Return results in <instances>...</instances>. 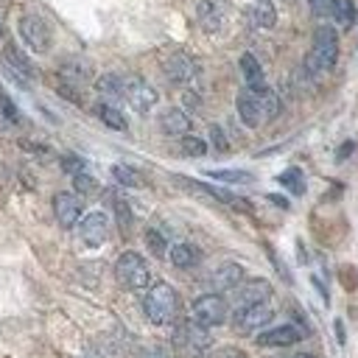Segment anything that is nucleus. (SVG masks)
Segmentation results:
<instances>
[{
  "mask_svg": "<svg viewBox=\"0 0 358 358\" xmlns=\"http://www.w3.org/2000/svg\"><path fill=\"white\" fill-rule=\"evenodd\" d=\"M338 280H341V285L347 291H355L358 288V268L355 266H341L338 268Z\"/></svg>",
  "mask_w": 358,
  "mask_h": 358,
  "instance_id": "34",
  "label": "nucleus"
},
{
  "mask_svg": "<svg viewBox=\"0 0 358 358\" xmlns=\"http://www.w3.org/2000/svg\"><path fill=\"white\" fill-rule=\"evenodd\" d=\"M112 179L123 187H143V176L140 171L129 168V165H112Z\"/></svg>",
  "mask_w": 358,
  "mask_h": 358,
  "instance_id": "27",
  "label": "nucleus"
},
{
  "mask_svg": "<svg viewBox=\"0 0 358 358\" xmlns=\"http://www.w3.org/2000/svg\"><path fill=\"white\" fill-rule=\"evenodd\" d=\"M210 140H213V148L215 151H229V143H227V134H224V129L221 126H210Z\"/></svg>",
  "mask_w": 358,
  "mask_h": 358,
  "instance_id": "35",
  "label": "nucleus"
},
{
  "mask_svg": "<svg viewBox=\"0 0 358 358\" xmlns=\"http://www.w3.org/2000/svg\"><path fill=\"white\" fill-rule=\"evenodd\" d=\"M274 319V310L268 302H255V305H243L235 308L232 313V327L238 333H257L260 327H266Z\"/></svg>",
  "mask_w": 358,
  "mask_h": 358,
  "instance_id": "9",
  "label": "nucleus"
},
{
  "mask_svg": "<svg viewBox=\"0 0 358 358\" xmlns=\"http://www.w3.org/2000/svg\"><path fill=\"white\" fill-rule=\"evenodd\" d=\"M0 36H3V28H0Z\"/></svg>",
  "mask_w": 358,
  "mask_h": 358,
  "instance_id": "44",
  "label": "nucleus"
},
{
  "mask_svg": "<svg viewBox=\"0 0 358 358\" xmlns=\"http://www.w3.org/2000/svg\"><path fill=\"white\" fill-rule=\"evenodd\" d=\"M249 22H252L255 28H263V31L274 28V22H277V8L271 6V0H257V3L249 8Z\"/></svg>",
  "mask_w": 358,
  "mask_h": 358,
  "instance_id": "19",
  "label": "nucleus"
},
{
  "mask_svg": "<svg viewBox=\"0 0 358 358\" xmlns=\"http://www.w3.org/2000/svg\"><path fill=\"white\" fill-rule=\"evenodd\" d=\"M112 204H115V215H117V227H120V232L123 235H129L131 232V224H134V218H131V207H129V201H123V199H112Z\"/></svg>",
  "mask_w": 358,
  "mask_h": 358,
  "instance_id": "29",
  "label": "nucleus"
},
{
  "mask_svg": "<svg viewBox=\"0 0 358 358\" xmlns=\"http://www.w3.org/2000/svg\"><path fill=\"white\" fill-rule=\"evenodd\" d=\"M199 260H201V252L193 243H176V246H171V263L176 268H193Z\"/></svg>",
  "mask_w": 358,
  "mask_h": 358,
  "instance_id": "22",
  "label": "nucleus"
},
{
  "mask_svg": "<svg viewBox=\"0 0 358 358\" xmlns=\"http://www.w3.org/2000/svg\"><path fill=\"white\" fill-rule=\"evenodd\" d=\"M115 277H117V282H120L123 288L140 291V288L148 285L151 271H148V263L143 260V255H137V252H123V255L117 257V263H115Z\"/></svg>",
  "mask_w": 358,
  "mask_h": 358,
  "instance_id": "4",
  "label": "nucleus"
},
{
  "mask_svg": "<svg viewBox=\"0 0 358 358\" xmlns=\"http://www.w3.org/2000/svg\"><path fill=\"white\" fill-rule=\"evenodd\" d=\"M352 151H355V143H352V140H344V143L338 145V151H336V162H344Z\"/></svg>",
  "mask_w": 358,
  "mask_h": 358,
  "instance_id": "38",
  "label": "nucleus"
},
{
  "mask_svg": "<svg viewBox=\"0 0 358 358\" xmlns=\"http://www.w3.org/2000/svg\"><path fill=\"white\" fill-rule=\"evenodd\" d=\"M241 280H243V266H241V263H221V266L210 274V285H213L215 291H232Z\"/></svg>",
  "mask_w": 358,
  "mask_h": 358,
  "instance_id": "17",
  "label": "nucleus"
},
{
  "mask_svg": "<svg viewBox=\"0 0 358 358\" xmlns=\"http://www.w3.org/2000/svg\"><path fill=\"white\" fill-rule=\"evenodd\" d=\"M277 182H280L285 190H291L294 196H302V193H305V176H302L299 168H285V171L277 176Z\"/></svg>",
  "mask_w": 358,
  "mask_h": 358,
  "instance_id": "26",
  "label": "nucleus"
},
{
  "mask_svg": "<svg viewBox=\"0 0 358 358\" xmlns=\"http://www.w3.org/2000/svg\"><path fill=\"white\" fill-rule=\"evenodd\" d=\"M302 338V330L294 327V324H280V327H271V330H263L257 336V344L260 347H291Z\"/></svg>",
  "mask_w": 358,
  "mask_h": 358,
  "instance_id": "14",
  "label": "nucleus"
},
{
  "mask_svg": "<svg viewBox=\"0 0 358 358\" xmlns=\"http://www.w3.org/2000/svg\"><path fill=\"white\" fill-rule=\"evenodd\" d=\"M162 70H165V76H168L173 84H190V81H196V76H199V64H196L187 53H182V50L168 53V56L162 59Z\"/></svg>",
  "mask_w": 358,
  "mask_h": 358,
  "instance_id": "10",
  "label": "nucleus"
},
{
  "mask_svg": "<svg viewBox=\"0 0 358 358\" xmlns=\"http://www.w3.org/2000/svg\"><path fill=\"white\" fill-rule=\"evenodd\" d=\"M59 73H62V78H67V81H73V84H84V81H90V64L87 62H81V59H67L62 67H59Z\"/></svg>",
  "mask_w": 358,
  "mask_h": 358,
  "instance_id": "24",
  "label": "nucleus"
},
{
  "mask_svg": "<svg viewBox=\"0 0 358 358\" xmlns=\"http://www.w3.org/2000/svg\"><path fill=\"white\" fill-rule=\"evenodd\" d=\"M333 20H336L341 28H352V25H355V20H358L355 3H352V0H336V11H333Z\"/></svg>",
  "mask_w": 358,
  "mask_h": 358,
  "instance_id": "28",
  "label": "nucleus"
},
{
  "mask_svg": "<svg viewBox=\"0 0 358 358\" xmlns=\"http://www.w3.org/2000/svg\"><path fill=\"white\" fill-rule=\"evenodd\" d=\"M123 101L134 112L145 115V112H151L157 106V90L140 76H123Z\"/></svg>",
  "mask_w": 358,
  "mask_h": 358,
  "instance_id": "7",
  "label": "nucleus"
},
{
  "mask_svg": "<svg viewBox=\"0 0 358 358\" xmlns=\"http://www.w3.org/2000/svg\"><path fill=\"white\" fill-rule=\"evenodd\" d=\"M310 3V11L313 17L319 20H333V11H336V0H308Z\"/></svg>",
  "mask_w": 358,
  "mask_h": 358,
  "instance_id": "33",
  "label": "nucleus"
},
{
  "mask_svg": "<svg viewBox=\"0 0 358 358\" xmlns=\"http://www.w3.org/2000/svg\"><path fill=\"white\" fill-rule=\"evenodd\" d=\"M288 358H316V355H310V352H296V355H288Z\"/></svg>",
  "mask_w": 358,
  "mask_h": 358,
  "instance_id": "42",
  "label": "nucleus"
},
{
  "mask_svg": "<svg viewBox=\"0 0 358 358\" xmlns=\"http://www.w3.org/2000/svg\"><path fill=\"white\" fill-rule=\"evenodd\" d=\"M143 310L154 324H171L179 313V294L168 282H154L143 296Z\"/></svg>",
  "mask_w": 358,
  "mask_h": 358,
  "instance_id": "3",
  "label": "nucleus"
},
{
  "mask_svg": "<svg viewBox=\"0 0 358 358\" xmlns=\"http://www.w3.org/2000/svg\"><path fill=\"white\" fill-rule=\"evenodd\" d=\"M53 215H56V221H59L64 229L76 227V224L81 221V199H78L76 193H67V190L56 193V196H53Z\"/></svg>",
  "mask_w": 358,
  "mask_h": 358,
  "instance_id": "12",
  "label": "nucleus"
},
{
  "mask_svg": "<svg viewBox=\"0 0 358 358\" xmlns=\"http://www.w3.org/2000/svg\"><path fill=\"white\" fill-rule=\"evenodd\" d=\"M0 109H3V115H6L8 120H20V112H17V106L11 103V98H8L6 92H0Z\"/></svg>",
  "mask_w": 358,
  "mask_h": 358,
  "instance_id": "37",
  "label": "nucleus"
},
{
  "mask_svg": "<svg viewBox=\"0 0 358 358\" xmlns=\"http://www.w3.org/2000/svg\"><path fill=\"white\" fill-rule=\"evenodd\" d=\"M173 344L185 355H199L201 350H207L213 344V338L204 324H199L196 319H187V322H179V327L173 333Z\"/></svg>",
  "mask_w": 358,
  "mask_h": 358,
  "instance_id": "6",
  "label": "nucleus"
},
{
  "mask_svg": "<svg viewBox=\"0 0 358 358\" xmlns=\"http://www.w3.org/2000/svg\"><path fill=\"white\" fill-rule=\"evenodd\" d=\"M145 246H148V252L154 255V257H165L168 255V241H165V235L159 232V229H145Z\"/></svg>",
  "mask_w": 358,
  "mask_h": 358,
  "instance_id": "30",
  "label": "nucleus"
},
{
  "mask_svg": "<svg viewBox=\"0 0 358 358\" xmlns=\"http://www.w3.org/2000/svg\"><path fill=\"white\" fill-rule=\"evenodd\" d=\"M159 129H162L165 134H171V137H185V134L190 131V117H187L185 109L171 106V109H165V112L159 115Z\"/></svg>",
  "mask_w": 358,
  "mask_h": 358,
  "instance_id": "16",
  "label": "nucleus"
},
{
  "mask_svg": "<svg viewBox=\"0 0 358 358\" xmlns=\"http://www.w3.org/2000/svg\"><path fill=\"white\" fill-rule=\"evenodd\" d=\"M235 109H238V117H241L243 126L257 129L266 120H274L280 115V95L271 87H257V90L246 87V90L238 92Z\"/></svg>",
  "mask_w": 358,
  "mask_h": 358,
  "instance_id": "1",
  "label": "nucleus"
},
{
  "mask_svg": "<svg viewBox=\"0 0 358 358\" xmlns=\"http://www.w3.org/2000/svg\"><path fill=\"white\" fill-rule=\"evenodd\" d=\"M207 176L215 182H227V185H246L255 179L249 171H235V168H218V171L213 168V171H207Z\"/></svg>",
  "mask_w": 358,
  "mask_h": 358,
  "instance_id": "25",
  "label": "nucleus"
},
{
  "mask_svg": "<svg viewBox=\"0 0 358 358\" xmlns=\"http://www.w3.org/2000/svg\"><path fill=\"white\" fill-rule=\"evenodd\" d=\"M140 358H168V352L162 347H148V350H143Z\"/></svg>",
  "mask_w": 358,
  "mask_h": 358,
  "instance_id": "39",
  "label": "nucleus"
},
{
  "mask_svg": "<svg viewBox=\"0 0 358 358\" xmlns=\"http://www.w3.org/2000/svg\"><path fill=\"white\" fill-rule=\"evenodd\" d=\"M196 14H199L201 28L213 34V31H218V28L224 25L227 3H224V0H201V3H199V8H196Z\"/></svg>",
  "mask_w": 358,
  "mask_h": 358,
  "instance_id": "15",
  "label": "nucleus"
},
{
  "mask_svg": "<svg viewBox=\"0 0 358 358\" xmlns=\"http://www.w3.org/2000/svg\"><path fill=\"white\" fill-rule=\"evenodd\" d=\"M282 3H294V0H282Z\"/></svg>",
  "mask_w": 358,
  "mask_h": 358,
  "instance_id": "43",
  "label": "nucleus"
},
{
  "mask_svg": "<svg viewBox=\"0 0 358 358\" xmlns=\"http://www.w3.org/2000/svg\"><path fill=\"white\" fill-rule=\"evenodd\" d=\"M95 90H98V95H101L103 101L117 103V101H123V76H117V73H103V76H98Z\"/></svg>",
  "mask_w": 358,
  "mask_h": 358,
  "instance_id": "18",
  "label": "nucleus"
},
{
  "mask_svg": "<svg viewBox=\"0 0 358 358\" xmlns=\"http://www.w3.org/2000/svg\"><path fill=\"white\" fill-rule=\"evenodd\" d=\"M62 168H64V171H70V173L76 176V173H81L87 165H84V159H81V157H76V154H64V157H62Z\"/></svg>",
  "mask_w": 358,
  "mask_h": 358,
  "instance_id": "36",
  "label": "nucleus"
},
{
  "mask_svg": "<svg viewBox=\"0 0 358 358\" xmlns=\"http://www.w3.org/2000/svg\"><path fill=\"white\" fill-rule=\"evenodd\" d=\"M73 185H76V190L81 193V196H90V193H98V182L87 173V171H81V173H76L73 176Z\"/></svg>",
  "mask_w": 358,
  "mask_h": 358,
  "instance_id": "32",
  "label": "nucleus"
},
{
  "mask_svg": "<svg viewBox=\"0 0 358 358\" xmlns=\"http://www.w3.org/2000/svg\"><path fill=\"white\" fill-rule=\"evenodd\" d=\"M179 148H182L185 157H204L207 143H204L201 137H196V134H185V137L179 140Z\"/></svg>",
  "mask_w": 358,
  "mask_h": 358,
  "instance_id": "31",
  "label": "nucleus"
},
{
  "mask_svg": "<svg viewBox=\"0 0 358 358\" xmlns=\"http://www.w3.org/2000/svg\"><path fill=\"white\" fill-rule=\"evenodd\" d=\"M6 62H8L17 73H22L25 78H34V76H36V67L31 64V59H28L17 45H6Z\"/></svg>",
  "mask_w": 358,
  "mask_h": 358,
  "instance_id": "23",
  "label": "nucleus"
},
{
  "mask_svg": "<svg viewBox=\"0 0 358 358\" xmlns=\"http://www.w3.org/2000/svg\"><path fill=\"white\" fill-rule=\"evenodd\" d=\"M17 28H20L22 42H25L31 50H36V53L50 50L53 36H50V25H48L42 17H36V14H22L20 22H17Z\"/></svg>",
  "mask_w": 358,
  "mask_h": 358,
  "instance_id": "8",
  "label": "nucleus"
},
{
  "mask_svg": "<svg viewBox=\"0 0 358 358\" xmlns=\"http://www.w3.org/2000/svg\"><path fill=\"white\" fill-rule=\"evenodd\" d=\"M336 59H338V34H336V28H330L324 22L313 31V42L305 56V70L310 76H322L336 67Z\"/></svg>",
  "mask_w": 358,
  "mask_h": 358,
  "instance_id": "2",
  "label": "nucleus"
},
{
  "mask_svg": "<svg viewBox=\"0 0 358 358\" xmlns=\"http://www.w3.org/2000/svg\"><path fill=\"white\" fill-rule=\"evenodd\" d=\"M241 73H243V81H246V87H266V76H263V67H260V62L252 56V53H243L241 56Z\"/></svg>",
  "mask_w": 358,
  "mask_h": 358,
  "instance_id": "20",
  "label": "nucleus"
},
{
  "mask_svg": "<svg viewBox=\"0 0 358 358\" xmlns=\"http://www.w3.org/2000/svg\"><path fill=\"white\" fill-rule=\"evenodd\" d=\"M232 296H235V308H243V305H255V302H268L271 296V282L268 280H246V282H238L232 288Z\"/></svg>",
  "mask_w": 358,
  "mask_h": 358,
  "instance_id": "11",
  "label": "nucleus"
},
{
  "mask_svg": "<svg viewBox=\"0 0 358 358\" xmlns=\"http://www.w3.org/2000/svg\"><path fill=\"white\" fill-rule=\"evenodd\" d=\"M78 235L87 246H101L109 238V218L103 213H90L78 221Z\"/></svg>",
  "mask_w": 358,
  "mask_h": 358,
  "instance_id": "13",
  "label": "nucleus"
},
{
  "mask_svg": "<svg viewBox=\"0 0 358 358\" xmlns=\"http://www.w3.org/2000/svg\"><path fill=\"white\" fill-rule=\"evenodd\" d=\"M268 201H274L277 207H282V210H288L291 204H288V199H282V196H268Z\"/></svg>",
  "mask_w": 358,
  "mask_h": 358,
  "instance_id": "41",
  "label": "nucleus"
},
{
  "mask_svg": "<svg viewBox=\"0 0 358 358\" xmlns=\"http://www.w3.org/2000/svg\"><path fill=\"white\" fill-rule=\"evenodd\" d=\"M95 115L103 120V126H109V129H115V131H126V129H129L123 112H120L115 103H109V101H101V103L95 106Z\"/></svg>",
  "mask_w": 358,
  "mask_h": 358,
  "instance_id": "21",
  "label": "nucleus"
},
{
  "mask_svg": "<svg viewBox=\"0 0 358 358\" xmlns=\"http://www.w3.org/2000/svg\"><path fill=\"white\" fill-rule=\"evenodd\" d=\"M190 316H193L199 324H204V327H218V324L227 322L229 305H227V299H224L221 294H201V296L193 302Z\"/></svg>",
  "mask_w": 358,
  "mask_h": 358,
  "instance_id": "5",
  "label": "nucleus"
},
{
  "mask_svg": "<svg viewBox=\"0 0 358 358\" xmlns=\"http://www.w3.org/2000/svg\"><path fill=\"white\" fill-rule=\"evenodd\" d=\"M333 327H336V341H338V344H344V341H347V333H344V322H341V319H336V322H333Z\"/></svg>",
  "mask_w": 358,
  "mask_h": 358,
  "instance_id": "40",
  "label": "nucleus"
}]
</instances>
